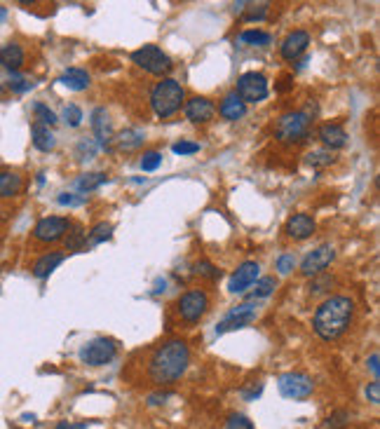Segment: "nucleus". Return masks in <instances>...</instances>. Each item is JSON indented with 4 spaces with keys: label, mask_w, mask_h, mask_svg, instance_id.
Returning a JSON list of instances; mask_svg holds the SVG:
<instances>
[{
    "label": "nucleus",
    "mask_w": 380,
    "mask_h": 429,
    "mask_svg": "<svg viewBox=\"0 0 380 429\" xmlns=\"http://www.w3.org/2000/svg\"><path fill=\"white\" fill-rule=\"evenodd\" d=\"M132 61L139 68H144L146 73H153V75H167L174 68L169 54H165L158 45H144V47H139L137 52H132Z\"/></svg>",
    "instance_id": "6"
},
{
    "label": "nucleus",
    "mask_w": 380,
    "mask_h": 429,
    "mask_svg": "<svg viewBox=\"0 0 380 429\" xmlns=\"http://www.w3.org/2000/svg\"><path fill=\"white\" fill-rule=\"evenodd\" d=\"M61 118L66 120V125L68 127H80L82 125V111H80V106H75V104H68L66 108H63V113H61Z\"/></svg>",
    "instance_id": "34"
},
{
    "label": "nucleus",
    "mask_w": 380,
    "mask_h": 429,
    "mask_svg": "<svg viewBox=\"0 0 380 429\" xmlns=\"http://www.w3.org/2000/svg\"><path fill=\"white\" fill-rule=\"evenodd\" d=\"M319 139L328 150H340L347 146V132L338 123H326L319 127Z\"/></svg>",
    "instance_id": "18"
},
{
    "label": "nucleus",
    "mask_w": 380,
    "mask_h": 429,
    "mask_svg": "<svg viewBox=\"0 0 380 429\" xmlns=\"http://www.w3.org/2000/svg\"><path fill=\"white\" fill-rule=\"evenodd\" d=\"M251 322H256V305L251 303H242L233 307V310L225 315L221 322L216 326V333L218 336H223V333L228 331H235V329H244V326H249Z\"/></svg>",
    "instance_id": "10"
},
{
    "label": "nucleus",
    "mask_w": 380,
    "mask_h": 429,
    "mask_svg": "<svg viewBox=\"0 0 380 429\" xmlns=\"http://www.w3.org/2000/svg\"><path fill=\"white\" fill-rule=\"evenodd\" d=\"M96 150H99V146H96V141L94 139H82L80 143H78V155L80 159H92L96 155Z\"/></svg>",
    "instance_id": "39"
},
{
    "label": "nucleus",
    "mask_w": 380,
    "mask_h": 429,
    "mask_svg": "<svg viewBox=\"0 0 380 429\" xmlns=\"http://www.w3.org/2000/svg\"><path fill=\"white\" fill-rule=\"evenodd\" d=\"M111 233H113V226L111 223H99V226H94L92 228V233L87 235V242L89 244H101V242L104 240H108V237H111Z\"/></svg>",
    "instance_id": "32"
},
{
    "label": "nucleus",
    "mask_w": 380,
    "mask_h": 429,
    "mask_svg": "<svg viewBox=\"0 0 380 429\" xmlns=\"http://www.w3.org/2000/svg\"><path fill=\"white\" fill-rule=\"evenodd\" d=\"M22 420H24V422H33L36 415H22Z\"/></svg>",
    "instance_id": "50"
},
{
    "label": "nucleus",
    "mask_w": 380,
    "mask_h": 429,
    "mask_svg": "<svg viewBox=\"0 0 380 429\" xmlns=\"http://www.w3.org/2000/svg\"><path fill=\"white\" fill-rule=\"evenodd\" d=\"M225 429H256V427H254V422L247 418V415L230 413L228 420H225Z\"/></svg>",
    "instance_id": "35"
},
{
    "label": "nucleus",
    "mask_w": 380,
    "mask_h": 429,
    "mask_svg": "<svg viewBox=\"0 0 380 429\" xmlns=\"http://www.w3.org/2000/svg\"><path fill=\"white\" fill-rule=\"evenodd\" d=\"M183 99H185V92L181 87V82L174 80V78H165L160 80L151 92V106L155 111L158 118H172L174 113L181 111L183 106Z\"/></svg>",
    "instance_id": "3"
},
{
    "label": "nucleus",
    "mask_w": 380,
    "mask_h": 429,
    "mask_svg": "<svg viewBox=\"0 0 380 429\" xmlns=\"http://www.w3.org/2000/svg\"><path fill=\"white\" fill-rule=\"evenodd\" d=\"M54 429H87V422H70V420H61V422H56Z\"/></svg>",
    "instance_id": "47"
},
{
    "label": "nucleus",
    "mask_w": 380,
    "mask_h": 429,
    "mask_svg": "<svg viewBox=\"0 0 380 429\" xmlns=\"http://www.w3.org/2000/svg\"><path fill=\"white\" fill-rule=\"evenodd\" d=\"M296 267V256L294 254H282L277 258V272L280 274H289Z\"/></svg>",
    "instance_id": "41"
},
{
    "label": "nucleus",
    "mask_w": 380,
    "mask_h": 429,
    "mask_svg": "<svg viewBox=\"0 0 380 429\" xmlns=\"http://www.w3.org/2000/svg\"><path fill=\"white\" fill-rule=\"evenodd\" d=\"M56 202L61 204V207H80V204L87 202V195H75V193H61L56 197Z\"/></svg>",
    "instance_id": "40"
},
{
    "label": "nucleus",
    "mask_w": 380,
    "mask_h": 429,
    "mask_svg": "<svg viewBox=\"0 0 380 429\" xmlns=\"http://www.w3.org/2000/svg\"><path fill=\"white\" fill-rule=\"evenodd\" d=\"M254 291L249 293V298H268L270 293H273L277 289V279L275 277H261V279H256L254 284Z\"/></svg>",
    "instance_id": "29"
},
{
    "label": "nucleus",
    "mask_w": 380,
    "mask_h": 429,
    "mask_svg": "<svg viewBox=\"0 0 380 429\" xmlns=\"http://www.w3.org/2000/svg\"><path fill=\"white\" fill-rule=\"evenodd\" d=\"M19 190H22V176L15 171L0 169V200L19 195Z\"/></svg>",
    "instance_id": "23"
},
{
    "label": "nucleus",
    "mask_w": 380,
    "mask_h": 429,
    "mask_svg": "<svg viewBox=\"0 0 380 429\" xmlns=\"http://www.w3.org/2000/svg\"><path fill=\"white\" fill-rule=\"evenodd\" d=\"M160 164H162V155H160L158 150H148L144 153V157H141V169L144 171H155Z\"/></svg>",
    "instance_id": "36"
},
{
    "label": "nucleus",
    "mask_w": 380,
    "mask_h": 429,
    "mask_svg": "<svg viewBox=\"0 0 380 429\" xmlns=\"http://www.w3.org/2000/svg\"><path fill=\"white\" fill-rule=\"evenodd\" d=\"M378 361H380L378 352H373V354L369 357V361H366V366H369L371 373H373V380H380V366H378Z\"/></svg>",
    "instance_id": "46"
},
{
    "label": "nucleus",
    "mask_w": 380,
    "mask_h": 429,
    "mask_svg": "<svg viewBox=\"0 0 380 429\" xmlns=\"http://www.w3.org/2000/svg\"><path fill=\"white\" fill-rule=\"evenodd\" d=\"M333 284V277H328V274H314V279L310 281V293L312 296H319V293H326L328 289L326 286H331Z\"/></svg>",
    "instance_id": "38"
},
{
    "label": "nucleus",
    "mask_w": 380,
    "mask_h": 429,
    "mask_svg": "<svg viewBox=\"0 0 380 429\" xmlns=\"http://www.w3.org/2000/svg\"><path fill=\"white\" fill-rule=\"evenodd\" d=\"M347 422H350V413L340 408V411H333L331 415H326V418L321 420L319 429H345Z\"/></svg>",
    "instance_id": "30"
},
{
    "label": "nucleus",
    "mask_w": 380,
    "mask_h": 429,
    "mask_svg": "<svg viewBox=\"0 0 380 429\" xmlns=\"http://www.w3.org/2000/svg\"><path fill=\"white\" fill-rule=\"evenodd\" d=\"M218 113H221L225 120L235 123V120L244 118V113H247V106L242 104V99L237 97L235 92H230V94H225V99L221 101V106H218Z\"/></svg>",
    "instance_id": "19"
},
{
    "label": "nucleus",
    "mask_w": 380,
    "mask_h": 429,
    "mask_svg": "<svg viewBox=\"0 0 380 429\" xmlns=\"http://www.w3.org/2000/svg\"><path fill=\"white\" fill-rule=\"evenodd\" d=\"M59 82L66 85L68 89H73V92H82V89L89 87V75H87V70H82V68H68L59 78Z\"/></svg>",
    "instance_id": "24"
},
{
    "label": "nucleus",
    "mask_w": 380,
    "mask_h": 429,
    "mask_svg": "<svg viewBox=\"0 0 380 429\" xmlns=\"http://www.w3.org/2000/svg\"><path fill=\"white\" fill-rule=\"evenodd\" d=\"M207 310H209V296L199 289H192L178 298V315L188 324H197L199 319L207 315Z\"/></svg>",
    "instance_id": "9"
},
{
    "label": "nucleus",
    "mask_w": 380,
    "mask_h": 429,
    "mask_svg": "<svg viewBox=\"0 0 380 429\" xmlns=\"http://www.w3.org/2000/svg\"><path fill=\"white\" fill-rule=\"evenodd\" d=\"M354 317V300L347 296H331L317 307L312 319L314 333L321 341H336L350 329Z\"/></svg>",
    "instance_id": "2"
},
{
    "label": "nucleus",
    "mask_w": 380,
    "mask_h": 429,
    "mask_svg": "<svg viewBox=\"0 0 380 429\" xmlns=\"http://www.w3.org/2000/svg\"><path fill=\"white\" fill-rule=\"evenodd\" d=\"M31 139H33V146L38 150H43V153H50L54 148V143H56V139H54V134L50 127H45L40 123H36L33 127H31Z\"/></svg>",
    "instance_id": "22"
},
{
    "label": "nucleus",
    "mask_w": 380,
    "mask_h": 429,
    "mask_svg": "<svg viewBox=\"0 0 380 429\" xmlns=\"http://www.w3.org/2000/svg\"><path fill=\"white\" fill-rule=\"evenodd\" d=\"M0 63H3L8 70H12V73H17L24 63V49L19 47L17 42L3 45V49H0Z\"/></svg>",
    "instance_id": "21"
},
{
    "label": "nucleus",
    "mask_w": 380,
    "mask_h": 429,
    "mask_svg": "<svg viewBox=\"0 0 380 429\" xmlns=\"http://www.w3.org/2000/svg\"><path fill=\"white\" fill-rule=\"evenodd\" d=\"M92 130H94V141L99 146V150H106L108 143L113 139V130H111V120H108L106 108H94L92 111Z\"/></svg>",
    "instance_id": "14"
},
{
    "label": "nucleus",
    "mask_w": 380,
    "mask_h": 429,
    "mask_svg": "<svg viewBox=\"0 0 380 429\" xmlns=\"http://www.w3.org/2000/svg\"><path fill=\"white\" fill-rule=\"evenodd\" d=\"M82 247H87V233L80 226H70L66 233V249L68 251H80Z\"/></svg>",
    "instance_id": "28"
},
{
    "label": "nucleus",
    "mask_w": 380,
    "mask_h": 429,
    "mask_svg": "<svg viewBox=\"0 0 380 429\" xmlns=\"http://www.w3.org/2000/svg\"><path fill=\"white\" fill-rule=\"evenodd\" d=\"M68 228H70L68 219H61V216H47V219H40L36 223L33 237L38 242L50 244V242H59L61 237H66Z\"/></svg>",
    "instance_id": "11"
},
{
    "label": "nucleus",
    "mask_w": 380,
    "mask_h": 429,
    "mask_svg": "<svg viewBox=\"0 0 380 429\" xmlns=\"http://www.w3.org/2000/svg\"><path fill=\"white\" fill-rule=\"evenodd\" d=\"M172 150L176 155H192V153L199 150V143H195V141H178V143L172 146Z\"/></svg>",
    "instance_id": "42"
},
{
    "label": "nucleus",
    "mask_w": 380,
    "mask_h": 429,
    "mask_svg": "<svg viewBox=\"0 0 380 429\" xmlns=\"http://www.w3.org/2000/svg\"><path fill=\"white\" fill-rule=\"evenodd\" d=\"M314 221H312V216H307V214H296L291 216V219L287 221V226H284V233L291 237V240H307V237H312L314 233Z\"/></svg>",
    "instance_id": "16"
},
{
    "label": "nucleus",
    "mask_w": 380,
    "mask_h": 429,
    "mask_svg": "<svg viewBox=\"0 0 380 429\" xmlns=\"http://www.w3.org/2000/svg\"><path fill=\"white\" fill-rule=\"evenodd\" d=\"M61 260H63V254H61V251H52V254L40 256V258L36 260V265H33V277L47 279L50 274H52L56 267L61 265Z\"/></svg>",
    "instance_id": "20"
},
{
    "label": "nucleus",
    "mask_w": 380,
    "mask_h": 429,
    "mask_svg": "<svg viewBox=\"0 0 380 429\" xmlns=\"http://www.w3.org/2000/svg\"><path fill=\"white\" fill-rule=\"evenodd\" d=\"M307 127H310V118L303 111L287 113L277 123V141L280 143H298L307 136Z\"/></svg>",
    "instance_id": "7"
},
{
    "label": "nucleus",
    "mask_w": 380,
    "mask_h": 429,
    "mask_svg": "<svg viewBox=\"0 0 380 429\" xmlns=\"http://www.w3.org/2000/svg\"><path fill=\"white\" fill-rule=\"evenodd\" d=\"M8 85H10L12 92H19V94H22V92H29V89L33 87V85H31V82L24 80L19 73H12V75H10V82H8Z\"/></svg>",
    "instance_id": "43"
},
{
    "label": "nucleus",
    "mask_w": 380,
    "mask_h": 429,
    "mask_svg": "<svg viewBox=\"0 0 380 429\" xmlns=\"http://www.w3.org/2000/svg\"><path fill=\"white\" fill-rule=\"evenodd\" d=\"M240 42L244 45H256V47H266V45L273 42V36L268 31H261V29H249L240 33Z\"/></svg>",
    "instance_id": "27"
},
{
    "label": "nucleus",
    "mask_w": 380,
    "mask_h": 429,
    "mask_svg": "<svg viewBox=\"0 0 380 429\" xmlns=\"http://www.w3.org/2000/svg\"><path fill=\"white\" fill-rule=\"evenodd\" d=\"M190 361V350L185 341H167L153 352L151 364H148V375L155 382L158 387L174 385L176 380H181V375L185 373Z\"/></svg>",
    "instance_id": "1"
},
{
    "label": "nucleus",
    "mask_w": 380,
    "mask_h": 429,
    "mask_svg": "<svg viewBox=\"0 0 380 429\" xmlns=\"http://www.w3.org/2000/svg\"><path fill=\"white\" fill-rule=\"evenodd\" d=\"M277 389L284 399L291 401H305L310 399L314 392V382L310 375L298 373V370H289V373H282L277 377Z\"/></svg>",
    "instance_id": "4"
},
{
    "label": "nucleus",
    "mask_w": 380,
    "mask_h": 429,
    "mask_svg": "<svg viewBox=\"0 0 380 429\" xmlns=\"http://www.w3.org/2000/svg\"><path fill=\"white\" fill-rule=\"evenodd\" d=\"M192 272H195L197 277H204V279H209V281H214V279L221 277V270H218V267L211 263V260H207V258L197 260V263L192 265Z\"/></svg>",
    "instance_id": "31"
},
{
    "label": "nucleus",
    "mask_w": 380,
    "mask_h": 429,
    "mask_svg": "<svg viewBox=\"0 0 380 429\" xmlns=\"http://www.w3.org/2000/svg\"><path fill=\"white\" fill-rule=\"evenodd\" d=\"M0 240H3V233H0Z\"/></svg>",
    "instance_id": "51"
},
{
    "label": "nucleus",
    "mask_w": 380,
    "mask_h": 429,
    "mask_svg": "<svg viewBox=\"0 0 380 429\" xmlns=\"http://www.w3.org/2000/svg\"><path fill=\"white\" fill-rule=\"evenodd\" d=\"M307 45H310V33L307 31H294V33L287 36V40L282 42V56L287 61H294L305 52Z\"/></svg>",
    "instance_id": "15"
},
{
    "label": "nucleus",
    "mask_w": 380,
    "mask_h": 429,
    "mask_svg": "<svg viewBox=\"0 0 380 429\" xmlns=\"http://www.w3.org/2000/svg\"><path fill=\"white\" fill-rule=\"evenodd\" d=\"M5 17H8V10H5L3 5H0V22H5Z\"/></svg>",
    "instance_id": "49"
},
{
    "label": "nucleus",
    "mask_w": 380,
    "mask_h": 429,
    "mask_svg": "<svg viewBox=\"0 0 380 429\" xmlns=\"http://www.w3.org/2000/svg\"><path fill=\"white\" fill-rule=\"evenodd\" d=\"M366 399H369L373 406L380 403V380H373L369 387H366Z\"/></svg>",
    "instance_id": "45"
},
{
    "label": "nucleus",
    "mask_w": 380,
    "mask_h": 429,
    "mask_svg": "<svg viewBox=\"0 0 380 429\" xmlns=\"http://www.w3.org/2000/svg\"><path fill=\"white\" fill-rule=\"evenodd\" d=\"M0 89H3V87H0Z\"/></svg>",
    "instance_id": "52"
},
{
    "label": "nucleus",
    "mask_w": 380,
    "mask_h": 429,
    "mask_svg": "<svg viewBox=\"0 0 380 429\" xmlns=\"http://www.w3.org/2000/svg\"><path fill=\"white\" fill-rule=\"evenodd\" d=\"M261 392H263V382H251V387L242 389V396H244V401H254V399H259Z\"/></svg>",
    "instance_id": "44"
},
{
    "label": "nucleus",
    "mask_w": 380,
    "mask_h": 429,
    "mask_svg": "<svg viewBox=\"0 0 380 429\" xmlns=\"http://www.w3.org/2000/svg\"><path fill=\"white\" fill-rule=\"evenodd\" d=\"M165 399H169V394H151V396H148V403H151V406H155V403H162Z\"/></svg>",
    "instance_id": "48"
},
{
    "label": "nucleus",
    "mask_w": 380,
    "mask_h": 429,
    "mask_svg": "<svg viewBox=\"0 0 380 429\" xmlns=\"http://www.w3.org/2000/svg\"><path fill=\"white\" fill-rule=\"evenodd\" d=\"M115 141H118V148L120 150H137L139 146H144L146 134L141 132V130H137V127H130V130L120 132Z\"/></svg>",
    "instance_id": "25"
},
{
    "label": "nucleus",
    "mask_w": 380,
    "mask_h": 429,
    "mask_svg": "<svg viewBox=\"0 0 380 429\" xmlns=\"http://www.w3.org/2000/svg\"><path fill=\"white\" fill-rule=\"evenodd\" d=\"M33 113H36L38 123L45 125V127H52V125L59 123V118H56V115L50 111V108L45 106V104H36V106H33Z\"/></svg>",
    "instance_id": "33"
},
{
    "label": "nucleus",
    "mask_w": 380,
    "mask_h": 429,
    "mask_svg": "<svg viewBox=\"0 0 380 429\" xmlns=\"http://www.w3.org/2000/svg\"><path fill=\"white\" fill-rule=\"evenodd\" d=\"M104 183H108V176L101 174V171H92V174H80L75 178V190H80L82 195L92 193V190L101 188Z\"/></svg>",
    "instance_id": "26"
},
{
    "label": "nucleus",
    "mask_w": 380,
    "mask_h": 429,
    "mask_svg": "<svg viewBox=\"0 0 380 429\" xmlns=\"http://www.w3.org/2000/svg\"><path fill=\"white\" fill-rule=\"evenodd\" d=\"M185 118L190 123H207L214 118V104L207 97H192L190 101H185Z\"/></svg>",
    "instance_id": "17"
},
{
    "label": "nucleus",
    "mask_w": 380,
    "mask_h": 429,
    "mask_svg": "<svg viewBox=\"0 0 380 429\" xmlns=\"http://www.w3.org/2000/svg\"><path fill=\"white\" fill-rule=\"evenodd\" d=\"M331 162H333L331 150H312L310 155H307V164H312V166H328Z\"/></svg>",
    "instance_id": "37"
},
{
    "label": "nucleus",
    "mask_w": 380,
    "mask_h": 429,
    "mask_svg": "<svg viewBox=\"0 0 380 429\" xmlns=\"http://www.w3.org/2000/svg\"><path fill=\"white\" fill-rule=\"evenodd\" d=\"M259 270H261V267H259V263H254V260H247V263H242L233 272V277H230L228 291L230 293H244L247 289H251V284L259 279Z\"/></svg>",
    "instance_id": "13"
},
{
    "label": "nucleus",
    "mask_w": 380,
    "mask_h": 429,
    "mask_svg": "<svg viewBox=\"0 0 380 429\" xmlns=\"http://www.w3.org/2000/svg\"><path fill=\"white\" fill-rule=\"evenodd\" d=\"M118 354V343L113 338H92L80 348V361L85 366H106Z\"/></svg>",
    "instance_id": "5"
},
{
    "label": "nucleus",
    "mask_w": 380,
    "mask_h": 429,
    "mask_svg": "<svg viewBox=\"0 0 380 429\" xmlns=\"http://www.w3.org/2000/svg\"><path fill=\"white\" fill-rule=\"evenodd\" d=\"M235 94L242 99V104H259L268 97V78L263 73H256V70H249V73L240 75L237 80V89Z\"/></svg>",
    "instance_id": "8"
},
{
    "label": "nucleus",
    "mask_w": 380,
    "mask_h": 429,
    "mask_svg": "<svg viewBox=\"0 0 380 429\" xmlns=\"http://www.w3.org/2000/svg\"><path fill=\"white\" fill-rule=\"evenodd\" d=\"M333 258H336V249H333L331 244H321V247H317L314 251H310V254L305 256V258H303L301 272L305 274V277L321 274L328 265H331Z\"/></svg>",
    "instance_id": "12"
}]
</instances>
